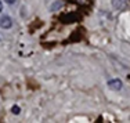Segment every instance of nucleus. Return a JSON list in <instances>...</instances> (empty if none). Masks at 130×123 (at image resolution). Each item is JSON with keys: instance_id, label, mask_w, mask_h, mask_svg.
Wrapping results in <instances>:
<instances>
[{"instance_id": "nucleus-5", "label": "nucleus", "mask_w": 130, "mask_h": 123, "mask_svg": "<svg viewBox=\"0 0 130 123\" xmlns=\"http://www.w3.org/2000/svg\"><path fill=\"white\" fill-rule=\"evenodd\" d=\"M11 112H13V113H14V115H18V113H20V112H21V109H20V107H18V105H14V107H13V108H11Z\"/></svg>"}, {"instance_id": "nucleus-6", "label": "nucleus", "mask_w": 130, "mask_h": 123, "mask_svg": "<svg viewBox=\"0 0 130 123\" xmlns=\"http://www.w3.org/2000/svg\"><path fill=\"white\" fill-rule=\"evenodd\" d=\"M6 3H7V4H14L15 3V0H4Z\"/></svg>"}, {"instance_id": "nucleus-1", "label": "nucleus", "mask_w": 130, "mask_h": 123, "mask_svg": "<svg viewBox=\"0 0 130 123\" xmlns=\"http://www.w3.org/2000/svg\"><path fill=\"white\" fill-rule=\"evenodd\" d=\"M13 26V18L10 15H2L0 17V28L2 29H10Z\"/></svg>"}, {"instance_id": "nucleus-2", "label": "nucleus", "mask_w": 130, "mask_h": 123, "mask_svg": "<svg viewBox=\"0 0 130 123\" xmlns=\"http://www.w3.org/2000/svg\"><path fill=\"white\" fill-rule=\"evenodd\" d=\"M107 84L109 87V90H113V91H119L123 87V83L120 79H111V80H108Z\"/></svg>"}, {"instance_id": "nucleus-7", "label": "nucleus", "mask_w": 130, "mask_h": 123, "mask_svg": "<svg viewBox=\"0 0 130 123\" xmlns=\"http://www.w3.org/2000/svg\"><path fill=\"white\" fill-rule=\"evenodd\" d=\"M2 11H3V3L0 2V13H2Z\"/></svg>"}, {"instance_id": "nucleus-4", "label": "nucleus", "mask_w": 130, "mask_h": 123, "mask_svg": "<svg viewBox=\"0 0 130 123\" xmlns=\"http://www.w3.org/2000/svg\"><path fill=\"white\" fill-rule=\"evenodd\" d=\"M62 6V2H60V0H57L55 3H53V4L50 6V11H55V10H58V8Z\"/></svg>"}, {"instance_id": "nucleus-3", "label": "nucleus", "mask_w": 130, "mask_h": 123, "mask_svg": "<svg viewBox=\"0 0 130 123\" xmlns=\"http://www.w3.org/2000/svg\"><path fill=\"white\" fill-rule=\"evenodd\" d=\"M112 6L113 8H116V10H126V8L129 7V2L127 0H112Z\"/></svg>"}]
</instances>
